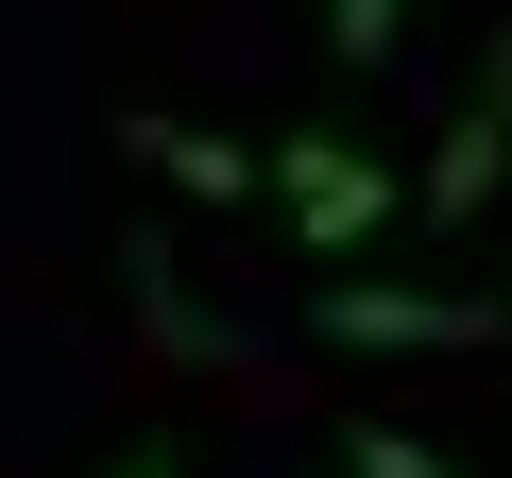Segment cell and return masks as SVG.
<instances>
[{
	"label": "cell",
	"instance_id": "obj_1",
	"mask_svg": "<svg viewBox=\"0 0 512 478\" xmlns=\"http://www.w3.org/2000/svg\"><path fill=\"white\" fill-rule=\"evenodd\" d=\"M274 205H291L308 257H342V239H376V222H393V171H376L359 137H274Z\"/></svg>",
	"mask_w": 512,
	"mask_h": 478
},
{
	"label": "cell",
	"instance_id": "obj_2",
	"mask_svg": "<svg viewBox=\"0 0 512 478\" xmlns=\"http://www.w3.org/2000/svg\"><path fill=\"white\" fill-rule=\"evenodd\" d=\"M495 171H512V18H495V52H478V86H461L444 154L410 171V205H427V222H478V205H495Z\"/></svg>",
	"mask_w": 512,
	"mask_h": 478
},
{
	"label": "cell",
	"instance_id": "obj_3",
	"mask_svg": "<svg viewBox=\"0 0 512 478\" xmlns=\"http://www.w3.org/2000/svg\"><path fill=\"white\" fill-rule=\"evenodd\" d=\"M308 325H325V342H495L478 291H410V274H325Z\"/></svg>",
	"mask_w": 512,
	"mask_h": 478
},
{
	"label": "cell",
	"instance_id": "obj_4",
	"mask_svg": "<svg viewBox=\"0 0 512 478\" xmlns=\"http://www.w3.org/2000/svg\"><path fill=\"white\" fill-rule=\"evenodd\" d=\"M120 154H137L154 188H188V205H256V188H274V154H239V137H205V120H171V103H137Z\"/></svg>",
	"mask_w": 512,
	"mask_h": 478
},
{
	"label": "cell",
	"instance_id": "obj_5",
	"mask_svg": "<svg viewBox=\"0 0 512 478\" xmlns=\"http://www.w3.org/2000/svg\"><path fill=\"white\" fill-rule=\"evenodd\" d=\"M325 52H342V69H393V52H410V0H325Z\"/></svg>",
	"mask_w": 512,
	"mask_h": 478
},
{
	"label": "cell",
	"instance_id": "obj_6",
	"mask_svg": "<svg viewBox=\"0 0 512 478\" xmlns=\"http://www.w3.org/2000/svg\"><path fill=\"white\" fill-rule=\"evenodd\" d=\"M342 461H359V478H478V461H444V444H410V427H342Z\"/></svg>",
	"mask_w": 512,
	"mask_h": 478
},
{
	"label": "cell",
	"instance_id": "obj_7",
	"mask_svg": "<svg viewBox=\"0 0 512 478\" xmlns=\"http://www.w3.org/2000/svg\"><path fill=\"white\" fill-rule=\"evenodd\" d=\"M120 478H188V461H171V444H137V461H120Z\"/></svg>",
	"mask_w": 512,
	"mask_h": 478
}]
</instances>
